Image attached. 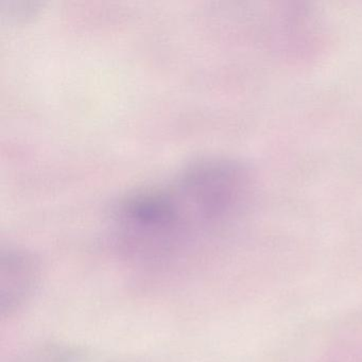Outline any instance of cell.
<instances>
[{
  "label": "cell",
  "instance_id": "6da1fadb",
  "mask_svg": "<svg viewBox=\"0 0 362 362\" xmlns=\"http://www.w3.org/2000/svg\"><path fill=\"white\" fill-rule=\"evenodd\" d=\"M247 192V173L238 164L206 158L127 196L122 219L141 249L164 260L238 215Z\"/></svg>",
  "mask_w": 362,
  "mask_h": 362
},
{
  "label": "cell",
  "instance_id": "7a4b0ae2",
  "mask_svg": "<svg viewBox=\"0 0 362 362\" xmlns=\"http://www.w3.org/2000/svg\"><path fill=\"white\" fill-rule=\"evenodd\" d=\"M40 264L28 252L8 249L0 257V310L4 317L20 309L35 291Z\"/></svg>",
  "mask_w": 362,
  "mask_h": 362
}]
</instances>
